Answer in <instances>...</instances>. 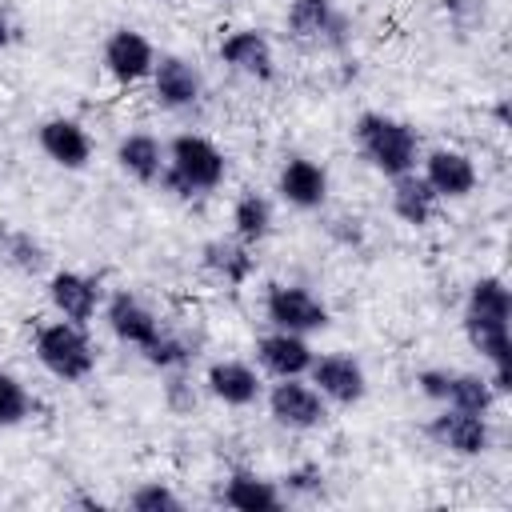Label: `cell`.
Segmentation results:
<instances>
[{
  "instance_id": "cell-1",
  "label": "cell",
  "mask_w": 512,
  "mask_h": 512,
  "mask_svg": "<svg viewBox=\"0 0 512 512\" xmlns=\"http://www.w3.org/2000/svg\"><path fill=\"white\" fill-rule=\"evenodd\" d=\"M164 172L156 180L160 192H168L172 200H204L216 188H224L228 180V152L204 136V132H176L172 140H164Z\"/></svg>"
},
{
  "instance_id": "cell-2",
  "label": "cell",
  "mask_w": 512,
  "mask_h": 512,
  "mask_svg": "<svg viewBox=\"0 0 512 512\" xmlns=\"http://www.w3.org/2000/svg\"><path fill=\"white\" fill-rule=\"evenodd\" d=\"M508 320H512V292L504 284V276L488 272L476 276L464 292V308H460V328L468 348L488 364H508L512 340H508Z\"/></svg>"
},
{
  "instance_id": "cell-3",
  "label": "cell",
  "mask_w": 512,
  "mask_h": 512,
  "mask_svg": "<svg viewBox=\"0 0 512 512\" xmlns=\"http://www.w3.org/2000/svg\"><path fill=\"white\" fill-rule=\"evenodd\" d=\"M352 144L360 152V160L380 172L384 180L400 176V172H412L420 164V152H424V140L416 132V124L400 120V116H388L380 108H364L356 120H352Z\"/></svg>"
},
{
  "instance_id": "cell-4",
  "label": "cell",
  "mask_w": 512,
  "mask_h": 512,
  "mask_svg": "<svg viewBox=\"0 0 512 512\" xmlns=\"http://www.w3.org/2000/svg\"><path fill=\"white\" fill-rule=\"evenodd\" d=\"M32 356L60 384H84L100 368V348L88 336V324H72L64 316L36 324V332H32Z\"/></svg>"
},
{
  "instance_id": "cell-5",
  "label": "cell",
  "mask_w": 512,
  "mask_h": 512,
  "mask_svg": "<svg viewBox=\"0 0 512 512\" xmlns=\"http://www.w3.org/2000/svg\"><path fill=\"white\" fill-rule=\"evenodd\" d=\"M264 320L268 328H284V332H300V336H316L332 328V308L328 300L300 284V280H272L264 288Z\"/></svg>"
},
{
  "instance_id": "cell-6",
  "label": "cell",
  "mask_w": 512,
  "mask_h": 512,
  "mask_svg": "<svg viewBox=\"0 0 512 512\" xmlns=\"http://www.w3.org/2000/svg\"><path fill=\"white\" fill-rule=\"evenodd\" d=\"M260 404L268 408V420H272L276 428L296 432V436L320 432V428L328 424V416H332V404L312 388L308 376L272 380V384L264 388V400H260Z\"/></svg>"
},
{
  "instance_id": "cell-7",
  "label": "cell",
  "mask_w": 512,
  "mask_h": 512,
  "mask_svg": "<svg viewBox=\"0 0 512 512\" xmlns=\"http://www.w3.org/2000/svg\"><path fill=\"white\" fill-rule=\"evenodd\" d=\"M284 32L304 48L344 52L352 44V20L340 12L336 0H288Z\"/></svg>"
},
{
  "instance_id": "cell-8",
  "label": "cell",
  "mask_w": 512,
  "mask_h": 512,
  "mask_svg": "<svg viewBox=\"0 0 512 512\" xmlns=\"http://www.w3.org/2000/svg\"><path fill=\"white\" fill-rule=\"evenodd\" d=\"M424 432L440 452H448L456 460H480L496 448V428H492V416H484V412H464V408L440 404L436 416L424 424Z\"/></svg>"
},
{
  "instance_id": "cell-9",
  "label": "cell",
  "mask_w": 512,
  "mask_h": 512,
  "mask_svg": "<svg viewBox=\"0 0 512 512\" xmlns=\"http://www.w3.org/2000/svg\"><path fill=\"white\" fill-rule=\"evenodd\" d=\"M156 44L132 28V24H120L112 28L104 40H100V72L116 84V88H140L148 84L152 68H156Z\"/></svg>"
},
{
  "instance_id": "cell-10",
  "label": "cell",
  "mask_w": 512,
  "mask_h": 512,
  "mask_svg": "<svg viewBox=\"0 0 512 512\" xmlns=\"http://www.w3.org/2000/svg\"><path fill=\"white\" fill-rule=\"evenodd\" d=\"M148 96L160 112H192L204 104V72L192 56H180V52H160L156 56V68L148 76Z\"/></svg>"
},
{
  "instance_id": "cell-11",
  "label": "cell",
  "mask_w": 512,
  "mask_h": 512,
  "mask_svg": "<svg viewBox=\"0 0 512 512\" xmlns=\"http://www.w3.org/2000/svg\"><path fill=\"white\" fill-rule=\"evenodd\" d=\"M416 172L428 180V188L440 196V204H456L468 200L480 188V164L472 160V152L452 148V144H436L420 152Z\"/></svg>"
},
{
  "instance_id": "cell-12",
  "label": "cell",
  "mask_w": 512,
  "mask_h": 512,
  "mask_svg": "<svg viewBox=\"0 0 512 512\" xmlns=\"http://www.w3.org/2000/svg\"><path fill=\"white\" fill-rule=\"evenodd\" d=\"M100 320H104V328L112 332L116 344L136 348V352L148 348V344L156 340V332L164 328L160 312H156L148 300H140L132 288H112V292H104Z\"/></svg>"
},
{
  "instance_id": "cell-13",
  "label": "cell",
  "mask_w": 512,
  "mask_h": 512,
  "mask_svg": "<svg viewBox=\"0 0 512 512\" xmlns=\"http://www.w3.org/2000/svg\"><path fill=\"white\" fill-rule=\"evenodd\" d=\"M308 380L312 388L332 404V408H356L368 396V372L360 364V356L352 352H316L308 364Z\"/></svg>"
},
{
  "instance_id": "cell-14",
  "label": "cell",
  "mask_w": 512,
  "mask_h": 512,
  "mask_svg": "<svg viewBox=\"0 0 512 512\" xmlns=\"http://www.w3.org/2000/svg\"><path fill=\"white\" fill-rule=\"evenodd\" d=\"M216 60L256 84H272L276 80V44L264 28H228L216 40Z\"/></svg>"
},
{
  "instance_id": "cell-15",
  "label": "cell",
  "mask_w": 512,
  "mask_h": 512,
  "mask_svg": "<svg viewBox=\"0 0 512 512\" xmlns=\"http://www.w3.org/2000/svg\"><path fill=\"white\" fill-rule=\"evenodd\" d=\"M44 296L56 316H64L72 324H92L104 304V284L80 268H52L44 280Z\"/></svg>"
},
{
  "instance_id": "cell-16",
  "label": "cell",
  "mask_w": 512,
  "mask_h": 512,
  "mask_svg": "<svg viewBox=\"0 0 512 512\" xmlns=\"http://www.w3.org/2000/svg\"><path fill=\"white\" fill-rule=\"evenodd\" d=\"M36 148L44 152L48 164L64 168V172H84L96 156V140L88 132L84 120L76 116H48L36 124Z\"/></svg>"
},
{
  "instance_id": "cell-17",
  "label": "cell",
  "mask_w": 512,
  "mask_h": 512,
  "mask_svg": "<svg viewBox=\"0 0 512 512\" xmlns=\"http://www.w3.org/2000/svg\"><path fill=\"white\" fill-rule=\"evenodd\" d=\"M328 192H332V176L320 160H312L304 152H292L280 160V168H276L280 204H288L296 212H320L328 204Z\"/></svg>"
},
{
  "instance_id": "cell-18",
  "label": "cell",
  "mask_w": 512,
  "mask_h": 512,
  "mask_svg": "<svg viewBox=\"0 0 512 512\" xmlns=\"http://www.w3.org/2000/svg\"><path fill=\"white\" fill-rule=\"evenodd\" d=\"M204 384V396H212L216 404L224 408H256L264 400V372L248 360H236V356H220L204 368L200 376Z\"/></svg>"
},
{
  "instance_id": "cell-19",
  "label": "cell",
  "mask_w": 512,
  "mask_h": 512,
  "mask_svg": "<svg viewBox=\"0 0 512 512\" xmlns=\"http://www.w3.org/2000/svg\"><path fill=\"white\" fill-rule=\"evenodd\" d=\"M252 364L268 376V380H288V376H308V364L316 356V348L308 344V336L300 332H284V328H268L256 336L252 344Z\"/></svg>"
},
{
  "instance_id": "cell-20",
  "label": "cell",
  "mask_w": 512,
  "mask_h": 512,
  "mask_svg": "<svg viewBox=\"0 0 512 512\" xmlns=\"http://www.w3.org/2000/svg\"><path fill=\"white\" fill-rule=\"evenodd\" d=\"M252 252L256 248L240 244L232 232L228 236H208L200 244V252H196V264H200V272L208 280H216L224 288H244L256 276V256Z\"/></svg>"
},
{
  "instance_id": "cell-21",
  "label": "cell",
  "mask_w": 512,
  "mask_h": 512,
  "mask_svg": "<svg viewBox=\"0 0 512 512\" xmlns=\"http://www.w3.org/2000/svg\"><path fill=\"white\" fill-rule=\"evenodd\" d=\"M388 212L404 224V228H428L440 216V196L428 188V180L412 168L388 180Z\"/></svg>"
},
{
  "instance_id": "cell-22",
  "label": "cell",
  "mask_w": 512,
  "mask_h": 512,
  "mask_svg": "<svg viewBox=\"0 0 512 512\" xmlns=\"http://www.w3.org/2000/svg\"><path fill=\"white\" fill-rule=\"evenodd\" d=\"M216 500L224 508H236V512H280L288 500L280 496L276 480L260 476L256 468H232L224 480H220V492Z\"/></svg>"
},
{
  "instance_id": "cell-23",
  "label": "cell",
  "mask_w": 512,
  "mask_h": 512,
  "mask_svg": "<svg viewBox=\"0 0 512 512\" xmlns=\"http://www.w3.org/2000/svg\"><path fill=\"white\" fill-rule=\"evenodd\" d=\"M112 160H116V168H120L128 180H136V184H156L160 172H164L168 152H164V140H160V136H152V132H144V128H132V132H124V136L116 140Z\"/></svg>"
},
{
  "instance_id": "cell-24",
  "label": "cell",
  "mask_w": 512,
  "mask_h": 512,
  "mask_svg": "<svg viewBox=\"0 0 512 512\" xmlns=\"http://www.w3.org/2000/svg\"><path fill=\"white\" fill-rule=\"evenodd\" d=\"M272 228H276V204H272V196H268V192H256V188H244V192L232 200L228 232H232L240 244L256 248V244H264V240L272 236Z\"/></svg>"
},
{
  "instance_id": "cell-25",
  "label": "cell",
  "mask_w": 512,
  "mask_h": 512,
  "mask_svg": "<svg viewBox=\"0 0 512 512\" xmlns=\"http://www.w3.org/2000/svg\"><path fill=\"white\" fill-rule=\"evenodd\" d=\"M0 264L20 276H40V272H48L52 252L28 228H0Z\"/></svg>"
},
{
  "instance_id": "cell-26",
  "label": "cell",
  "mask_w": 512,
  "mask_h": 512,
  "mask_svg": "<svg viewBox=\"0 0 512 512\" xmlns=\"http://www.w3.org/2000/svg\"><path fill=\"white\" fill-rule=\"evenodd\" d=\"M196 356H200V340L188 336V332H180V328H172V324H164V328L156 332V340H152L148 348H140V360L152 364V368H160V372L192 368Z\"/></svg>"
},
{
  "instance_id": "cell-27",
  "label": "cell",
  "mask_w": 512,
  "mask_h": 512,
  "mask_svg": "<svg viewBox=\"0 0 512 512\" xmlns=\"http://www.w3.org/2000/svg\"><path fill=\"white\" fill-rule=\"evenodd\" d=\"M444 404H448V408H464V412H484V416H492V408L500 404V396L492 392V384H488V376H484V372L452 368V376H448V392H444Z\"/></svg>"
},
{
  "instance_id": "cell-28",
  "label": "cell",
  "mask_w": 512,
  "mask_h": 512,
  "mask_svg": "<svg viewBox=\"0 0 512 512\" xmlns=\"http://www.w3.org/2000/svg\"><path fill=\"white\" fill-rule=\"evenodd\" d=\"M32 412H36L32 388L12 368H0V428H16V424L32 420Z\"/></svg>"
},
{
  "instance_id": "cell-29",
  "label": "cell",
  "mask_w": 512,
  "mask_h": 512,
  "mask_svg": "<svg viewBox=\"0 0 512 512\" xmlns=\"http://www.w3.org/2000/svg\"><path fill=\"white\" fill-rule=\"evenodd\" d=\"M324 484H328V476H324V468L320 464H312V460H300V464H292V468H284L280 476H276V488H280V496L284 500H320L324 496Z\"/></svg>"
},
{
  "instance_id": "cell-30",
  "label": "cell",
  "mask_w": 512,
  "mask_h": 512,
  "mask_svg": "<svg viewBox=\"0 0 512 512\" xmlns=\"http://www.w3.org/2000/svg\"><path fill=\"white\" fill-rule=\"evenodd\" d=\"M200 392H204V384L192 380L188 368L164 372V408H168L172 416H192V412L200 408Z\"/></svg>"
},
{
  "instance_id": "cell-31",
  "label": "cell",
  "mask_w": 512,
  "mask_h": 512,
  "mask_svg": "<svg viewBox=\"0 0 512 512\" xmlns=\"http://www.w3.org/2000/svg\"><path fill=\"white\" fill-rule=\"evenodd\" d=\"M128 508L132 512H180L184 508V496L168 480H140L128 492Z\"/></svg>"
},
{
  "instance_id": "cell-32",
  "label": "cell",
  "mask_w": 512,
  "mask_h": 512,
  "mask_svg": "<svg viewBox=\"0 0 512 512\" xmlns=\"http://www.w3.org/2000/svg\"><path fill=\"white\" fill-rule=\"evenodd\" d=\"M324 232L340 244V248H360L364 244V220L360 216H332L324 224Z\"/></svg>"
},
{
  "instance_id": "cell-33",
  "label": "cell",
  "mask_w": 512,
  "mask_h": 512,
  "mask_svg": "<svg viewBox=\"0 0 512 512\" xmlns=\"http://www.w3.org/2000/svg\"><path fill=\"white\" fill-rule=\"evenodd\" d=\"M492 120H496V128H508V100L504 96L492 104Z\"/></svg>"
},
{
  "instance_id": "cell-34",
  "label": "cell",
  "mask_w": 512,
  "mask_h": 512,
  "mask_svg": "<svg viewBox=\"0 0 512 512\" xmlns=\"http://www.w3.org/2000/svg\"><path fill=\"white\" fill-rule=\"evenodd\" d=\"M12 44V20H8V12L0 8V52Z\"/></svg>"
}]
</instances>
